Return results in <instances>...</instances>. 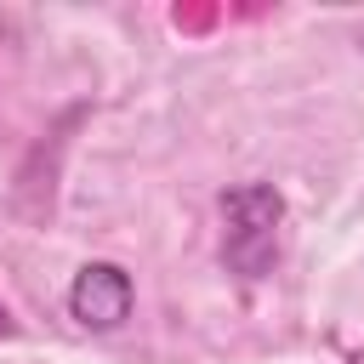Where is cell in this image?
<instances>
[{
    "label": "cell",
    "instance_id": "obj_1",
    "mask_svg": "<svg viewBox=\"0 0 364 364\" xmlns=\"http://www.w3.org/2000/svg\"><path fill=\"white\" fill-rule=\"evenodd\" d=\"M279 222H284V199L267 182H239L222 193V262L245 279H262L273 267V245H279Z\"/></svg>",
    "mask_w": 364,
    "mask_h": 364
},
{
    "label": "cell",
    "instance_id": "obj_2",
    "mask_svg": "<svg viewBox=\"0 0 364 364\" xmlns=\"http://www.w3.org/2000/svg\"><path fill=\"white\" fill-rule=\"evenodd\" d=\"M131 301H136V284L114 262H85L68 284V313L85 330H119L131 318Z\"/></svg>",
    "mask_w": 364,
    "mask_h": 364
},
{
    "label": "cell",
    "instance_id": "obj_3",
    "mask_svg": "<svg viewBox=\"0 0 364 364\" xmlns=\"http://www.w3.org/2000/svg\"><path fill=\"white\" fill-rule=\"evenodd\" d=\"M358 51H364V34H358Z\"/></svg>",
    "mask_w": 364,
    "mask_h": 364
},
{
    "label": "cell",
    "instance_id": "obj_4",
    "mask_svg": "<svg viewBox=\"0 0 364 364\" xmlns=\"http://www.w3.org/2000/svg\"><path fill=\"white\" fill-rule=\"evenodd\" d=\"M0 330H6V313H0Z\"/></svg>",
    "mask_w": 364,
    "mask_h": 364
}]
</instances>
